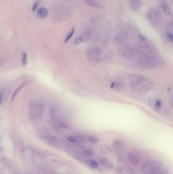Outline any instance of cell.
I'll return each mask as SVG.
<instances>
[{"instance_id": "6da1fadb", "label": "cell", "mask_w": 173, "mask_h": 174, "mask_svg": "<svg viewBox=\"0 0 173 174\" xmlns=\"http://www.w3.org/2000/svg\"><path fill=\"white\" fill-rule=\"evenodd\" d=\"M45 106L41 101H33L30 105L29 116L31 120L37 121L40 120L43 116Z\"/></svg>"}, {"instance_id": "7a4b0ae2", "label": "cell", "mask_w": 173, "mask_h": 174, "mask_svg": "<svg viewBox=\"0 0 173 174\" xmlns=\"http://www.w3.org/2000/svg\"><path fill=\"white\" fill-rule=\"evenodd\" d=\"M162 170L161 163L156 160L147 161L141 168L142 174H159Z\"/></svg>"}, {"instance_id": "3957f363", "label": "cell", "mask_w": 173, "mask_h": 174, "mask_svg": "<svg viewBox=\"0 0 173 174\" xmlns=\"http://www.w3.org/2000/svg\"><path fill=\"white\" fill-rule=\"evenodd\" d=\"M102 51L98 47H92L89 48L86 52V56L87 60L90 62L100 61Z\"/></svg>"}, {"instance_id": "277c9868", "label": "cell", "mask_w": 173, "mask_h": 174, "mask_svg": "<svg viewBox=\"0 0 173 174\" xmlns=\"http://www.w3.org/2000/svg\"><path fill=\"white\" fill-rule=\"evenodd\" d=\"M130 80L132 89L134 91H136L141 84L146 82L148 79L141 74L133 73L130 76Z\"/></svg>"}, {"instance_id": "5b68a950", "label": "cell", "mask_w": 173, "mask_h": 174, "mask_svg": "<svg viewBox=\"0 0 173 174\" xmlns=\"http://www.w3.org/2000/svg\"><path fill=\"white\" fill-rule=\"evenodd\" d=\"M134 65L137 68L141 70H150L156 67V66L151 62L146 60L139 59L134 62Z\"/></svg>"}, {"instance_id": "8992f818", "label": "cell", "mask_w": 173, "mask_h": 174, "mask_svg": "<svg viewBox=\"0 0 173 174\" xmlns=\"http://www.w3.org/2000/svg\"><path fill=\"white\" fill-rule=\"evenodd\" d=\"M119 55L123 58L127 59H131L135 58L138 56V53L135 49L130 47H122L119 50Z\"/></svg>"}, {"instance_id": "52a82bcc", "label": "cell", "mask_w": 173, "mask_h": 174, "mask_svg": "<svg viewBox=\"0 0 173 174\" xmlns=\"http://www.w3.org/2000/svg\"><path fill=\"white\" fill-rule=\"evenodd\" d=\"M127 157L130 163L134 166H137L140 163L141 158L138 154L135 153L129 152Z\"/></svg>"}, {"instance_id": "ba28073f", "label": "cell", "mask_w": 173, "mask_h": 174, "mask_svg": "<svg viewBox=\"0 0 173 174\" xmlns=\"http://www.w3.org/2000/svg\"><path fill=\"white\" fill-rule=\"evenodd\" d=\"M153 84L151 82H145V83L139 87L137 91L139 94L143 95L151 90L153 88Z\"/></svg>"}, {"instance_id": "9c48e42d", "label": "cell", "mask_w": 173, "mask_h": 174, "mask_svg": "<svg viewBox=\"0 0 173 174\" xmlns=\"http://www.w3.org/2000/svg\"><path fill=\"white\" fill-rule=\"evenodd\" d=\"M98 161L102 165V166L107 170L109 171L113 169L114 166L113 163L107 158L104 157H101L98 159Z\"/></svg>"}, {"instance_id": "30bf717a", "label": "cell", "mask_w": 173, "mask_h": 174, "mask_svg": "<svg viewBox=\"0 0 173 174\" xmlns=\"http://www.w3.org/2000/svg\"><path fill=\"white\" fill-rule=\"evenodd\" d=\"M127 39V35L123 32L117 34L114 38V43L117 45L121 44L124 43Z\"/></svg>"}, {"instance_id": "8fae6325", "label": "cell", "mask_w": 173, "mask_h": 174, "mask_svg": "<svg viewBox=\"0 0 173 174\" xmlns=\"http://www.w3.org/2000/svg\"><path fill=\"white\" fill-rule=\"evenodd\" d=\"M113 147L114 150L115 151L120 152L123 151L124 145H123V142L119 139L115 140L113 143Z\"/></svg>"}, {"instance_id": "7c38bea8", "label": "cell", "mask_w": 173, "mask_h": 174, "mask_svg": "<svg viewBox=\"0 0 173 174\" xmlns=\"http://www.w3.org/2000/svg\"><path fill=\"white\" fill-rule=\"evenodd\" d=\"M82 153L84 156L90 157L94 156L95 155L96 152L93 149L88 148L83 149L82 150Z\"/></svg>"}, {"instance_id": "4fadbf2b", "label": "cell", "mask_w": 173, "mask_h": 174, "mask_svg": "<svg viewBox=\"0 0 173 174\" xmlns=\"http://www.w3.org/2000/svg\"><path fill=\"white\" fill-rule=\"evenodd\" d=\"M48 14V10L45 7H42L38 9L37 12V15L40 18H44L47 16Z\"/></svg>"}, {"instance_id": "5bb4252c", "label": "cell", "mask_w": 173, "mask_h": 174, "mask_svg": "<svg viewBox=\"0 0 173 174\" xmlns=\"http://www.w3.org/2000/svg\"><path fill=\"white\" fill-rule=\"evenodd\" d=\"M85 163L87 166L93 169H96L98 167V163L93 159H87L85 160Z\"/></svg>"}, {"instance_id": "9a60e30c", "label": "cell", "mask_w": 173, "mask_h": 174, "mask_svg": "<svg viewBox=\"0 0 173 174\" xmlns=\"http://www.w3.org/2000/svg\"><path fill=\"white\" fill-rule=\"evenodd\" d=\"M100 151L102 153L105 154H111L113 152L112 149L108 146L103 145L100 148Z\"/></svg>"}, {"instance_id": "2e32d148", "label": "cell", "mask_w": 173, "mask_h": 174, "mask_svg": "<svg viewBox=\"0 0 173 174\" xmlns=\"http://www.w3.org/2000/svg\"><path fill=\"white\" fill-rule=\"evenodd\" d=\"M110 87L111 89L115 90H121L123 87V85L120 82H114L111 84Z\"/></svg>"}, {"instance_id": "e0dca14e", "label": "cell", "mask_w": 173, "mask_h": 174, "mask_svg": "<svg viewBox=\"0 0 173 174\" xmlns=\"http://www.w3.org/2000/svg\"><path fill=\"white\" fill-rule=\"evenodd\" d=\"M21 65L23 67H26L28 63V60L27 58V54L24 53L21 57Z\"/></svg>"}, {"instance_id": "ac0fdd59", "label": "cell", "mask_w": 173, "mask_h": 174, "mask_svg": "<svg viewBox=\"0 0 173 174\" xmlns=\"http://www.w3.org/2000/svg\"><path fill=\"white\" fill-rule=\"evenodd\" d=\"M161 6L162 8V9L163 10L164 13L166 15H169L171 13V11L168 6V5L166 4V3L163 2L161 4Z\"/></svg>"}, {"instance_id": "d6986e66", "label": "cell", "mask_w": 173, "mask_h": 174, "mask_svg": "<svg viewBox=\"0 0 173 174\" xmlns=\"http://www.w3.org/2000/svg\"><path fill=\"white\" fill-rule=\"evenodd\" d=\"M87 141L92 143H97L99 139L98 138L93 135H87Z\"/></svg>"}, {"instance_id": "ffe728a7", "label": "cell", "mask_w": 173, "mask_h": 174, "mask_svg": "<svg viewBox=\"0 0 173 174\" xmlns=\"http://www.w3.org/2000/svg\"><path fill=\"white\" fill-rule=\"evenodd\" d=\"M84 2L87 5L92 7H97L98 6V4L94 0H84Z\"/></svg>"}, {"instance_id": "44dd1931", "label": "cell", "mask_w": 173, "mask_h": 174, "mask_svg": "<svg viewBox=\"0 0 173 174\" xmlns=\"http://www.w3.org/2000/svg\"><path fill=\"white\" fill-rule=\"evenodd\" d=\"M27 84V82H24L21 85H20L18 88H17V89L15 91L14 93H13V95H12V99H11V101H13L14 100V99L15 98V97L16 96V95L17 94V93L19 92V91L22 89L24 86H25Z\"/></svg>"}, {"instance_id": "7402d4cb", "label": "cell", "mask_w": 173, "mask_h": 174, "mask_svg": "<svg viewBox=\"0 0 173 174\" xmlns=\"http://www.w3.org/2000/svg\"><path fill=\"white\" fill-rule=\"evenodd\" d=\"M74 157L79 161H81V162L84 161V157H83L82 154L79 153H76L74 154Z\"/></svg>"}, {"instance_id": "603a6c76", "label": "cell", "mask_w": 173, "mask_h": 174, "mask_svg": "<svg viewBox=\"0 0 173 174\" xmlns=\"http://www.w3.org/2000/svg\"><path fill=\"white\" fill-rule=\"evenodd\" d=\"M74 32H75V28H73L71 30V31H70V32L68 34V35L67 36V37H66V38L65 41H64L65 42H68V41H69L70 40V39L72 38V37L73 36V34H74Z\"/></svg>"}, {"instance_id": "cb8c5ba5", "label": "cell", "mask_w": 173, "mask_h": 174, "mask_svg": "<svg viewBox=\"0 0 173 174\" xmlns=\"http://www.w3.org/2000/svg\"><path fill=\"white\" fill-rule=\"evenodd\" d=\"M67 140L68 142H69L70 143H75L76 142H77L78 139V137L76 136H74V135H72V136H70L68 137L67 138Z\"/></svg>"}, {"instance_id": "d4e9b609", "label": "cell", "mask_w": 173, "mask_h": 174, "mask_svg": "<svg viewBox=\"0 0 173 174\" xmlns=\"http://www.w3.org/2000/svg\"><path fill=\"white\" fill-rule=\"evenodd\" d=\"M60 126L62 128H68L69 127V124L64 121H62L60 123Z\"/></svg>"}, {"instance_id": "484cf974", "label": "cell", "mask_w": 173, "mask_h": 174, "mask_svg": "<svg viewBox=\"0 0 173 174\" xmlns=\"http://www.w3.org/2000/svg\"><path fill=\"white\" fill-rule=\"evenodd\" d=\"M161 105H162L161 101L160 100V99H158V100H157L155 101L154 105H155V107L156 109H159L161 107Z\"/></svg>"}, {"instance_id": "4316f807", "label": "cell", "mask_w": 173, "mask_h": 174, "mask_svg": "<svg viewBox=\"0 0 173 174\" xmlns=\"http://www.w3.org/2000/svg\"><path fill=\"white\" fill-rule=\"evenodd\" d=\"M166 38L169 40H170V41H172L173 40V35H172V33H170V32H167L166 33Z\"/></svg>"}, {"instance_id": "83f0119b", "label": "cell", "mask_w": 173, "mask_h": 174, "mask_svg": "<svg viewBox=\"0 0 173 174\" xmlns=\"http://www.w3.org/2000/svg\"><path fill=\"white\" fill-rule=\"evenodd\" d=\"M39 1H37L34 4V5H33V7H32V11L33 12H34L36 10V9H37V8L39 5Z\"/></svg>"}, {"instance_id": "f1b7e54d", "label": "cell", "mask_w": 173, "mask_h": 174, "mask_svg": "<svg viewBox=\"0 0 173 174\" xmlns=\"http://www.w3.org/2000/svg\"><path fill=\"white\" fill-rule=\"evenodd\" d=\"M82 38H77L75 41H74V44H78L79 43H80L82 41Z\"/></svg>"}, {"instance_id": "f546056e", "label": "cell", "mask_w": 173, "mask_h": 174, "mask_svg": "<svg viewBox=\"0 0 173 174\" xmlns=\"http://www.w3.org/2000/svg\"><path fill=\"white\" fill-rule=\"evenodd\" d=\"M139 38L142 41H145L146 40L145 37L144 35H143L142 34H139Z\"/></svg>"}, {"instance_id": "4dcf8cb0", "label": "cell", "mask_w": 173, "mask_h": 174, "mask_svg": "<svg viewBox=\"0 0 173 174\" xmlns=\"http://www.w3.org/2000/svg\"><path fill=\"white\" fill-rule=\"evenodd\" d=\"M159 174H167V172L165 170H162Z\"/></svg>"}, {"instance_id": "1f68e13d", "label": "cell", "mask_w": 173, "mask_h": 174, "mask_svg": "<svg viewBox=\"0 0 173 174\" xmlns=\"http://www.w3.org/2000/svg\"><path fill=\"white\" fill-rule=\"evenodd\" d=\"M2 97L0 96V105H1V104L2 103Z\"/></svg>"}, {"instance_id": "d6a6232c", "label": "cell", "mask_w": 173, "mask_h": 174, "mask_svg": "<svg viewBox=\"0 0 173 174\" xmlns=\"http://www.w3.org/2000/svg\"><path fill=\"white\" fill-rule=\"evenodd\" d=\"M2 61H1V60H0V66H1V65H2Z\"/></svg>"}]
</instances>
